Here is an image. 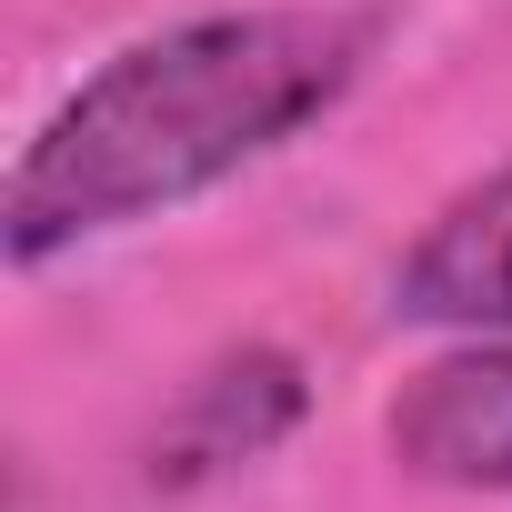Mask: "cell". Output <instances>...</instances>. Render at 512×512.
I'll return each instance as SVG.
<instances>
[{
    "mask_svg": "<svg viewBox=\"0 0 512 512\" xmlns=\"http://www.w3.org/2000/svg\"><path fill=\"white\" fill-rule=\"evenodd\" d=\"M382 41V11L342 0H272V11H211L111 51L11 161L0 241L11 262H51L121 221L181 211L322 121Z\"/></svg>",
    "mask_w": 512,
    "mask_h": 512,
    "instance_id": "obj_1",
    "label": "cell"
},
{
    "mask_svg": "<svg viewBox=\"0 0 512 512\" xmlns=\"http://www.w3.org/2000/svg\"><path fill=\"white\" fill-rule=\"evenodd\" d=\"M392 452L422 482L512 492V352H492L472 332L462 352H442L432 372H412L402 402H392Z\"/></svg>",
    "mask_w": 512,
    "mask_h": 512,
    "instance_id": "obj_2",
    "label": "cell"
},
{
    "mask_svg": "<svg viewBox=\"0 0 512 512\" xmlns=\"http://www.w3.org/2000/svg\"><path fill=\"white\" fill-rule=\"evenodd\" d=\"M392 312L442 332H512V161L462 201H442V221L412 241L392 282Z\"/></svg>",
    "mask_w": 512,
    "mask_h": 512,
    "instance_id": "obj_3",
    "label": "cell"
},
{
    "mask_svg": "<svg viewBox=\"0 0 512 512\" xmlns=\"http://www.w3.org/2000/svg\"><path fill=\"white\" fill-rule=\"evenodd\" d=\"M292 422H302V372L282 352H231L181 392L171 432L151 442V472L161 482H211L231 462H262Z\"/></svg>",
    "mask_w": 512,
    "mask_h": 512,
    "instance_id": "obj_4",
    "label": "cell"
}]
</instances>
